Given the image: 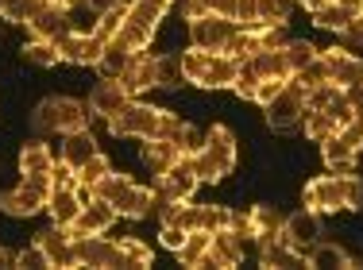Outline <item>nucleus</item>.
I'll list each match as a JSON object with an SVG mask.
<instances>
[{"label":"nucleus","instance_id":"17","mask_svg":"<svg viewBox=\"0 0 363 270\" xmlns=\"http://www.w3.org/2000/svg\"><path fill=\"white\" fill-rule=\"evenodd\" d=\"M28 31H31V39H50V43H58L62 35L74 31V23H70V12H62V8H55V4H47V0H43L39 12L28 20Z\"/></svg>","mask_w":363,"mask_h":270},{"label":"nucleus","instance_id":"37","mask_svg":"<svg viewBox=\"0 0 363 270\" xmlns=\"http://www.w3.org/2000/svg\"><path fill=\"white\" fill-rule=\"evenodd\" d=\"M120 255H124V266H132V270L155 266V255L143 240H120Z\"/></svg>","mask_w":363,"mask_h":270},{"label":"nucleus","instance_id":"10","mask_svg":"<svg viewBox=\"0 0 363 270\" xmlns=\"http://www.w3.org/2000/svg\"><path fill=\"white\" fill-rule=\"evenodd\" d=\"M47 197H50L47 181H28L23 178L16 189H8V193L0 197V208H4L8 216H35V213L47 208Z\"/></svg>","mask_w":363,"mask_h":270},{"label":"nucleus","instance_id":"5","mask_svg":"<svg viewBox=\"0 0 363 270\" xmlns=\"http://www.w3.org/2000/svg\"><path fill=\"white\" fill-rule=\"evenodd\" d=\"M89 104L74 101V97H47L35 108V128L39 132H58V135H70V132H85L89 128Z\"/></svg>","mask_w":363,"mask_h":270},{"label":"nucleus","instance_id":"33","mask_svg":"<svg viewBox=\"0 0 363 270\" xmlns=\"http://www.w3.org/2000/svg\"><path fill=\"white\" fill-rule=\"evenodd\" d=\"M209 240H213V232H186V243H182V247L174 251L178 263L189 266V270L205 266V255H209Z\"/></svg>","mask_w":363,"mask_h":270},{"label":"nucleus","instance_id":"34","mask_svg":"<svg viewBox=\"0 0 363 270\" xmlns=\"http://www.w3.org/2000/svg\"><path fill=\"white\" fill-rule=\"evenodd\" d=\"M23 58H28L31 66H43V69H50V66L62 62V55H58V43H50V39H31L28 47H23Z\"/></svg>","mask_w":363,"mask_h":270},{"label":"nucleus","instance_id":"52","mask_svg":"<svg viewBox=\"0 0 363 270\" xmlns=\"http://www.w3.org/2000/svg\"><path fill=\"white\" fill-rule=\"evenodd\" d=\"M0 266H16V255H12V251L0 247Z\"/></svg>","mask_w":363,"mask_h":270},{"label":"nucleus","instance_id":"9","mask_svg":"<svg viewBox=\"0 0 363 270\" xmlns=\"http://www.w3.org/2000/svg\"><path fill=\"white\" fill-rule=\"evenodd\" d=\"M74 259H77V266H93V270L124 266L120 240H105V232L101 236H74Z\"/></svg>","mask_w":363,"mask_h":270},{"label":"nucleus","instance_id":"23","mask_svg":"<svg viewBox=\"0 0 363 270\" xmlns=\"http://www.w3.org/2000/svg\"><path fill=\"white\" fill-rule=\"evenodd\" d=\"M182 154H186V151H182L174 139H143V162H147V170H151L155 178L167 174Z\"/></svg>","mask_w":363,"mask_h":270},{"label":"nucleus","instance_id":"20","mask_svg":"<svg viewBox=\"0 0 363 270\" xmlns=\"http://www.w3.org/2000/svg\"><path fill=\"white\" fill-rule=\"evenodd\" d=\"M321 58H325V66H328V77H333L340 89H348V85L363 81V58H356L352 50L333 47V50H321Z\"/></svg>","mask_w":363,"mask_h":270},{"label":"nucleus","instance_id":"28","mask_svg":"<svg viewBox=\"0 0 363 270\" xmlns=\"http://www.w3.org/2000/svg\"><path fill=\"white\" fill-rule=\"evenodd\" d=\"M356 12L359 8H352V4H344V0H328V4H321V8H313V23L321 31H333V35H340L344 28H348L352 20H356Z\"/></svg>","mask_w":363,"mask_h":270},{"label":"nucleus","instance_id":"29","mask_svg":"<svg viewBox=\"0 0 363 270\" xmlns=\"http://www.w3.org/2000/svg\"><path fill=\"white\" fill-rule=\"evenodd\" d=\"M321 154H325V167L333 174H352L356 170V151H352L340 135H328L321 143Z\"/></svg>","mask_w":363,"mask_h":270},{"label":"nucleus","instance_id":"6","mask_svg":"<svg viewBox=\"0 0 363 270\" xmlns=\"http://www.w3.org/2000/svg\"><path fill=\"white\" fill-rule=\"evenodd\" d=\"M197 186H201V178H197V170H194V154H182L174 167L167 174H159V181H155V189H151L155 213L167 208L170 201H189Z\"/></svg>","mask_w":363,"mask_h":270},{"label":"nucleus","instance_id":"13","mask_svg":"<svg viewBox=\"0 0 363 270\" xmlns=\"http://www.w3.org/2000/svg\"><path fill=\"white\" fill-rule=\"evenodd\" d=\"M244 236L240 232H232V228H220V232H213V240H209V255H205V266H217V270H232V266H240L244 263Z\"/></svg>","mask_w":363,"mask_h":270},{"label":"nucleus","instance_id":"50","mask_svg":"<svg viewBox=\"0 0 363 270\" xmlns=\"http://www.w3.org/2000/svg\"><path fill=\"white\" fill-rule=\"evenodd\" d=\"M85 4L93 8V12H108V8H116V4H124V0H85Z\"/></svg>","mask_w":363,"mask_h":270},{"label":"nucleus","instance_id":"25","mask_svg":"<svg viewBox=\"0 0 363 270\" xmlns=\"http://www.w3.org/2000/svg\"><path fill=\"white\" fill-rule=\"evenodd\" d=\"M247 220H252L255 247H263V243H271V240L282 236V220H286V216H282L279 208H271V205H255L252 213H247Z\"/></svg>","mask_w":363,"mask_h":270},{"label":"nucleus","instance_id":"38","mask_svg":"<svg viewBox=\"0 0 363 270\" xmlns=\"http://www.w3.org/2000/svg\"><path fill=\"white\" fill-rule=\"evenodd\" d=\"M282 50H286V62H290V77L298 74L306 62H313V58L321 55V50H317L313 43H306V39H286V47H282Z\"/></svg>","mask_w":363,"mask_h":270},{"label":"nucleus","instance_id":"46","mask_svg":"<svg viewBox=\"0 0 363 270\" xmlns=\"http://www.w3.org/2000/svg\"><path fill=\"white\" fill-rule=\"evenodd\" d=\"M77 186V170L70 162H55V174H50V189H74Z\"/></svg>","mask_w":363,"mask_h":270},{"label":"nucleus","instance_id":"47","mask_svg":"<svg viewBox=\"0 0 363 270\" xmlns=\"http://www.w3.org/2000/svg\"><path fill=\"white\" fill-rule=\"evenodd\" d=\"M16 266H23V270H28V266H50V263H47V255H43V247H39V243H31V247H23L20 255H16Z\"/></svg>","mask_w":363,"mask_h":270},{"label":"nucleus","instance_id":"8","mask_svg":"<svg viewBox=\"0 0 363 270\" xmlns=\"http://www.w3.org/2000/svg\"><path fill=\"white\" fill-rule=\"evenodd\" d=\"M301 116H306V89L298 81H286L279 97L267 104V124L274 132H294V128H301Z\"/></svg>","mask_w":363,"mask_h":270},{"label":"nucleus","instance_id":"36","mask_svg":"<svg viewBox=\"0 0 363 270\" xmlns=\"http://www.w3.org/2000/svg\"><path fill=\"white\" fill-rule=\"evenodd\" d=\"M290 81H298V85H301V89H306V93H309V89H317V85H325V81H333V77H328V66H325V58H321V55H317V58H313V62H306V66H301V69H298V74H294V77H290Z\"/></svg>","mask_w":363,"mask_h":270},{"label":"nucleus","instance_id":"44","mask_svg":"<svg viewBox=\"0 0 363 270\" xmlns=\"http://www.w3.org/2000/svg\"><path fill=\"white\" fill-rule=\"evenodd\" d=\"M336 135H340L344 143H348L352 151L359 154V151H363V116H352L348 124H340V132H336Z\"/></svg>","mask_w":363,"mask_h":270},{"label":"nucleus","instance_id":"27","mask_svg":"<svg viewBox=\"0 0 363 270\" xmlns=\"http://www.w3.org/2000/svg\"><path fill=\"white\" fill-rule=\"evenodd\" d=\"M259 266H267V270H286V266H306V255H301L298 247H290L286 240H271V243H263L259 247Z\"/></svg>","mask_w":363,"mask_h":270},{"label":"nucleus","instance_id":"19","mask_svg":"<svg viewBox=\"0 0 363 270\" xmlns=\"http://www.w3.org/2000/svg\"><path fill=\"white\" fill-rule=\"evenodd\" d=\"M20 174L28 181H47V186H50V174H55V154H50V147L39 143V139L23 143V151H20Z\"/></svg>","mask_w":363,"mask_h":270},{"label":"nucleus","instance_id":"1","mask_svg":"<svg viewBox=\"0 0 363 270\" xmlns=\"http://www.w3.org/2000/svg\"><path fill=\"white\" fill-rule=\"evenodd\" d=\"M108 132L116 139H182L186 132V120L174 116L167 108H155V104H143V101H128L124 108L116 112L112 120H105Z\"/></svg>","mask_w":363,"mask_h":270},{"label":"nucleus","instance_id":"51","mask_svg":"<svg viewBox=\"0 0 363 270\" xmlns=\"http://www.w3.org/2000/svg\"><path fill=\"white\" fill-rule=\"evenodd\" d=\"M47 4H55V8H62V12H74V8H82L85 0H47Z\"/></svg>","mask_w":363,"mask_h":270},{"label":"nucleus","instance_id":"12","mask_svg":"<svg viewBox=\"0 0 363 270\" xmlns=\"http://www.w3.org/2000/svg\"><path fill=\"white\" fill-rule=\"evenodd\" d=\"M101 50H105V39H97L93 31H70L58 39L62 62H74V66H97Z\"/></svg>","mask_w":363,"mask_h":270},{"label":"nucleus","instance_id":"31","mask_svg":"<svg viewBox=\"0 0 363 270\" xmlns=\"http://www.w3.org/2000/svg\"><path fill=\"white\" fill-rule=\"evenodd\" d=\"M301 128H306V135L313 139V143H325L328 135H336V132H340V120H336L333 112H325V108H309V104H306V116H301Z\"/></svg>","mask_w":363,"mask_h":270},{"label":"nucleus","instance_id":"49","mask_svg":"<svg viewBox=\"0 0 363 270\" xmlns=\"http://www.w3.org/2000/svg\"><path fill=\"white\" fill-rule=\"evenodd\" d=\"M344 97H348V104H352V112H356V116H363V81H356V85H348V89H344Z\"/></svg>","mask_w":363,"mask_h":270},{"label":"nucleus","instance_id":"39","mask_svg":"<svg viewBox=\"0 0 363 270\" xmlns=\"http://www.w3.org/2000/svg\"><path fill=\"white\" fill-rule=\"evenodd\" d=\"M43 0H0V20L8 23H28L31 16L39 12Z\"/></svg>","mask_w":363,"mask_h":270},{"label":"nucleus","instance_id":"41","mask_svg":"<svg viewBox=\"0 0 363 270\" xmlns=\"http://www.w3.org/2000/svg\"><path fill=\"white\" fill-rule=\"evenodd\" d=\"M124 12H128V4H116V8H108V12H101V20H97V28H93V35L108 43L112 35L120 31V23H124Z\"/></svg>","mask_w":363,"mask_h":270},{"label":"nucleus","instance_id":"3","mask_svg":"<svg viewBox=\"0 0 363 270\" xmlns=\"http://www.w3.org/2000/svg\"><path fill=\"white\" fill-rule=\"evenodd\" d=\"M363 205V181L356 174H325L306 186V208L313 213H336V208H359Z\"/></svg>","mask_w":363,"mask_h":270},{"label":"nucleus","instance_id":"14","mask_svg":"<svg viewBox=\"0 0 363 270\" xmlns=\"http://www.w3.org/2000/svg\"><path fill=\"white\" fill-rule=\"evenodd\" d=\"M35 243L43 247V255H47V263L50 266H58V270H74L77 266V259H74V232L70 228H47V232H39Z\"/></svg>","mask_w":363,"mask_h":270},{"label":"nucleus","instance_id":"48","mask_svg":"<svg viewBox=\"0 0 363 270\" xmlns=\"http://www.w3.org/2000/svg\"><path fill=\"white\" fill-rule=\"evenodd\" d=\"M159 240H162V247H167V251H178L182 243H186V228H178V224H162Z\"/></svg>","mask_w":363,"mask_h":270},{"label":"nucleus","instance_id":"40","mask_svg":"<svg viewBox=\"0 0 363 270\" xmlns=\"http://www.w3.org/2000/svg\"><path fill=\"white\" fill-rule=\"evenodd\" d=\"M182 81H186V74H182V55H159V85L174 89Z\"/></svg>","mask_w":363,"mask_h":270},{"label":"nucleus","instance_id":"22","mask_svg":"<svg viewBox=\"0 0 363 270\" xmlns=\"http://www.w3.org/2000/svg\"><path fill=\"white\" fill-rule=\"evenodd\" d=\"M82 205H85V197H82V189H50V197H47V213H50V220L58 224V228H70L74 224V216L82 213Z\"/></svg>","mask_w":363,"mask_h":270},{"label":"nucleus","instance_id":"42","mask_svg":"<svg viewBox=\"0 0 363 270\" xmlns=\"http://www.w3.org/2000/svg\"><path fill=\"white\" fill-rule=\"evenodd\" d=\"M128 181H132L128 174H116V170H108L105 178H101L97 186H93V197H101V201H112V197H116L120 189L128 186Z\"/></svg>","mask_w":363,"mask_h":270},{"label":"nucleus","instance_id":"11","mask_svg":"<svg viewBox=\"0 0 363 270\" xmlns=\"http://www.w3.org/2000/svg\"><path fill=\"white\" fill-rule=\"evenodd\" d=\"M120 85L128 89V97H140V93L155 89V85H159V55H151V50H135L132 62H128L124 74H120Z\"/></svg>","mask_w":363,"mask_h":270},{"label":"nucleus","instance_id":"18","mask_svg":"<svg viewBox=\"0 0 363 270\" xmlns=\"http://www.w3.org/2000/svg\"><path fill=\"white\" fill-rule=\"evenodd\" d=\"M128 101H132V97H128V89L120 85V77H101V85L89 93V112H93V116H101V120H112Z\"/></svg>","mask_w":363,"mask_h":270},{"label":"nucleus","instance_id":"15","mask_svg":"<svg viewBox=\"0 0 363 270\" xmlns=\"http://www.w3.org/2000/svg\"><path fill=\"white\" fill-rule=\"evenodd\" d=\"M116 208H112L108 201H101V197H93V201L82 205V213L74 216L70 232L74 236H101V232H108L112 224H116Z\"/></svg>","mask_w":363,"mask_h":270},{"label":"nucleus","instance_id":"35","mask_svg":"<svg viewBox=\"0 0 363 270\" xmlns=\"http://www.w3.org/2000/svg\"><path fill=\"white\" fill-rule=\"evenodd\" d=\"M108 170H112V162H108L105 154L97 151L89 162H82V167H77V186H82V189H89V193H93V186H97V181L105 178Z\"/></svg>","mask_w":363,"mask_h":270},{"label":"nucleus","instance_id":"26","mask_svg":"<svg viewBox=\"0 0 363 270\" xmlns=\"http://www.w3.org/2000/svg\"><path fill=\"white\" fill-rule=\"evenodd\" d=\"M282 47H286V43H282ZM282 47L259 50V55L244 58V66L252 69L259 81H263V77H282V81H286V77H290V62H286V50H282Z\"/></svg>","mask_w":363,"mask_h":270},{"label":"nucleus","instance_id":"24","mask_svg":"<svg viewBox=\"0 0 363 270\" xmlns=\"http://www.w3.org/2000/svg\"><path fill=\"white\" fill-rule=\"evenodd\" d=\"M306 266H340V270H359L363 263H359V259H352L344 247H336V243L317 240V243H309V247H306Z\"/></svg>","mask_w":363,"mask_h":270},{"label":"nucleus","instance_id":"32","mask_svg":"<svg viewBox=\"0 0 363 270\" xmlns=\"http://www.w3.org/2000/svg\"><path fill=\"white\" fill-rule=\"evenodd\" d=\"M93 154H97V139L89 135V128H85V132H70V135H66V143H62V162H70V167L77 170L82 162H89Z\"/></svg>","mask_w":363,"mask_h":270},{"label":"nucleus","instance_id":"4","mask_svg":"<svg viewBox=\"0 0 363 270\" xmlns=\"http://www.w3.org/2000/svg\"><path fill=\"white\" fill-rule=\"evenodd\" d=\"M232 167H236V135L224 124H213L205 132L201 147L194 151V170L201 181H220L232 174Z\"/></svg>","mask_w":363,"mask_h":270},{"label":"nucleus","instance_id":"53","mask_svg":"<svg viewBox=\"0 0 363 270\" xmlns=\"http://www.w3.org/2000/svg\"><path fill=\"white\" fill-rule=\"evenodd\" d=\"M301 8H309V12H313V8H321V4H328V0H298Z\"/></svg>","mask_w":363,"mask_h":270},{"label":"nucleus","instance_id":"2","mask_svg":"<svg viewBox=\"0 0 363 270\" xmlns=\"http://www.w3.org/2000/svg\"><path fill=\"white\" fill-rule=\"evenodd\" d=\"M182 74L189 85H201V89H232L240 74V62L224 50H182Z\"/></svg>","mask_w":363,"mask_h":270},{"label":"nucleus","instance_id":"43","mask_svg":"<svg viewBox=\"0 0 363 270\" xmlns=\"http://www.w3.org/2000/svg\"><path fill=\"white\" fill-rule=\"evenodd\" d=\"M232 89H236V97H244V101H255V89H259V77L247 69L244 62H240V74H236V81H232Z\"/></svg>","mask_w":363,"mask_h":270},{"label":"nucleus","instance_id":"7","mask_svg":"<svg viewBox=\"0 0 363 270\" xmlns=\"http://www.w3.org/2000/svg\"><path fill=\"white\" fill-rule=\"evenodd\" d=\"M236 31H240L236 20H224V16H197V20H189V47L224 50V55H228V43L236 39Z\"/></svg>","mask_w":363,"mask_h":270},{"label":"nucleus","instance_id":"21","mask_svg":"<svg viewBox=\"0 0 363 270\" xmlns=\"http://www.w3.org/2000/svg\"><path fill=\"white\" fill-rule=\"evenodd\" d=\"M108 205L116 208L120 216H128V220H143V216H151V213H155L151 189H147V186H135V181H128V186L120 189V193L112 197Z\"/></svg>","mask_w":363,"mask_h":270},{"label":"nucleus","instance_id":"30","mask_svg":"<svg viewBox=\"0 0 363 270\" xmlns=\"http://www.w3.org/2000/svg\"><path fill=\"white\" fill-rule=\"evenodd\" d=\"M132 55L135 50H128L124 43L112 35V39L105 43V50H101V58H97V69H101V77H120L124 74V66L132 62Z\"/></svg>","mask_w":363,"mask_h":270},{"label":"nucleus","instance_id":"45","mask_svg":"<svg viewBox=\"0 0 363 270\" xmlns=\"http://www.w3.org/2000/svg\"><path fill=\"white\" fill-rule=\"evenodd\" d=\"M286 81H290V77H286ZM286 81H282V77H263V81H259V89H255V104H263V108H267V104L282 93V85H286Z\"/></svg>","mask_w":363,"mask_h":270},{"label":"nucleus","instance_id":"16","mask_svg":"<svg viewBox=\"0 0 363 270\" xmlns=\"http://www.w3.org/2000/svg\"><path fill=\"white\" fill-rule=\"evenodd\" d=\"M282 240L306 255L309 243L321 240V213H313V208H301V213L286 216V220H282Z\"/></svg>","mask_w":363,"mask_h":270}]
</instances>
